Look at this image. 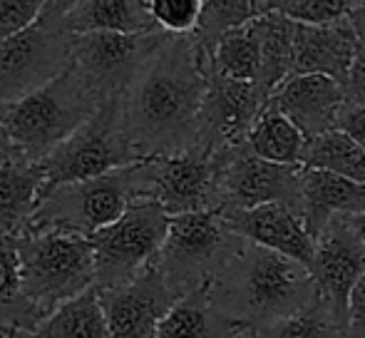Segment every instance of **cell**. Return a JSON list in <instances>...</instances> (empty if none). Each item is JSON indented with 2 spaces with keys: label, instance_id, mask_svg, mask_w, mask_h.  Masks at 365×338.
<instances>
[{
  "label": "cell",
  "instance_id": "cell-16",
  "mask_svg": "<svg viewBox=\"0 0 365 338\" xmlns=\"http://www.w3.org/2000/svg\"><path fill=\"white\" fill-rule=\"evenodd\" d=\"M221 214L241 239L271 249V252H279L311 269L313 256H316V242L308 234L303 219L291 207L264 204L256 209H221Z\"/></svg>",
  "mask_w": 365,
  "mask_h": 338
},
{
  "label": "cell",
  "instance_id": "cell-27",
  "mask_svg": "<svg viewBox=\"0 0 365 338\" xmlns=\"http://www.w3.org/2000/svg\"><path fill=\"white\" fill-rule=\"evenodd\" d=\"M212 68L219 75L239 83H256L261 70V25L259 18L244 28H236L219 40L217 50L209 55Z\"/></svg>",
  "mask_w": 365,
  "mask_h": 338
},
{
  "label": "cell",
  "instance_id": "cell-2",
  "mask_svg": "<svg viewBox=\"0 0 365 338\" xmlns=\"http://www.w3.org/2000/svg\"><path fill=\"white\" fill-rule=\"evenodd\" d=\"M209 299L234 324L259 334L313 309L318 294L311 269L246 242L224 274L209 286Z\"/></svg>",
  "mask_w": 365,
  "mask_h": 338
},
{
  "label": "cell",
  "instance_id": "cell-26",
  "mask_svg": "<svg viewBox=\"0 0 365 338\" xmlns=\"http://www.w3.org/2000/svg\"><path fill=\"white\" fill-rule=\"evenodd\" d=\"M18 338H110L97 289H90L75 301H68L35 331L18 334Z\"/></svg>",
  "mask_w": 365,
  "mask_h": 338
},
{
  "label": "cell",
  "instance_id": "cell-19",
  "mask_svg": "<svg viewBox=\"0 0 365 338\" xmlns=\"http://www.w3.org/2000/svg\"><path fill=\"white\" fill-rule=\"evenodd\" d=\"M365 214V184L321 169L303 167L301 174V219L316 242L336 217Z\"/></svg>",
  "mask_w": 365,
  "mask_h": 338
},
{
  "label": "cell",
  "instance_id": "cell-13",
  "mask_svg": "<svg viewBox=\"0 0 365 338\" xmlns=\"http://www.w3.org/2000/svg\"><path fill=\"white\" fill-rule=\"evenodd\" d=\"M311 276L318 304L336 324L348 326L351 294L365 276V244L348 224V217L331 219L316 239Z\"/></svg>",
  "mask_w": 365,
  "mask_h": 338
},
{
  "label": "cell",
  "instance_id": "cell-12",
  "mask_svg": "<svg viewBox=\"0 0 365 338\" xmlns=\"http://www.w3.org/2000/svg\"><path fill=\"white\" fill-rule=\"evenodd\" d=\"M269 95L256 83H239L219 75L207 55V97L199 120L197 147L221 152L246 145Z\"/></svg>",
  "mask_w": 365,
  "mask_h": 338
},
{
  "label": "cell",
  "instance_id": "cell-3",
  "mask_svg": "<svg viewBox=\"0 0 365 338\" xmlns=\"http://www.w3.org/2000/svg\"><path fill=\"white\" fill-rule=\"evenodd\" d=\"M102 100L87 80L70 68L63 78L15 102H0V122L25 160L43 162L55 147L75 135Z\"/></svg>",
  "mask_w": 365,
  "mask_h": 338
},
{
  "label": "cell",
  "instance_id": "cell-32",
  "mask_svg": "<svg viewBox=\"0 0 365 338\" xmlns=\"http://www.w3.org/2000/svg\"><path fill=\"white\" fill-rule=\"evenodd\" d=\"M204 0H149L154 23L169 35H192L199 25Z\"/></svg>",
  "mask_w": 365,
  "mask_h": 338
},
{
  "label": "cell",
  "instance_id": "cell-33",
  "mask_svg": "<svg viewBox=\"0 0 365 338\" xmlns=\"http://www.w3.org/2000/svg\"><path fill=\"white\" fill-rule=\"evenodd\" d=\"M45 8V0H0V45L35 23Z\"/></svg>",
  "mask_w": 365,
  "mask_h": 338
},
{
  "label": "cell",
  "instance_id": "cell-1",
  "mask_svg": "<svg viewBox=\"0 0 365 338\" xmlns=\"http://www.w3.org/2000/svg\"><path fill=\"white\" fill-rule=\"evenodd\" d=\"M207 97V53L192 35H169L122 95V120L140 160L197 147Z\"/></svg>",
  "mask_w": 365,
  "mask_h": 338
},
{
  "label": "cell",
  "instance_id": "cell-15",
  "mask_svg": "<svg viewBox=\"0 0 365 338\" xmlns=\"http://www.w3.org/2000/svg\"><path fill=\"white\" fill-rule=\"evenodd\" d=\"M105 311L110 338H157L159 324L177 304L159 266L154 264L132 284L97 291Z\"/></svg>",
  "mask_w": 365,
  "mask_h": 338
},
{
  "label": "cell",
  "instance_id": "cell-30",
  "mask_svg": "<svg viewBox=\"0 0 365 338\" xmlns=\"http://www.w3.org/2000/svg\"><path fill=\"white\" fill-rule=\"evenodd\" d=\"M259 338H351V334L348 326L336 324L316 301L313 309L259 331Z\"/></svg>",
  "mask_w": 365,
  "mask_h": 338
},
{
  "label": "cell",
  "instance_id": "cell-9",
  "mask_svg": "<svg viewBox=\"0 0 365 338\" xmlns=\"http://www.w3.org/2000/svg\"><path fill=\"white\" fill-rule=\"evenodd\" d=\"M172 217L157 202H137L115 224L90 237L95 289L112 291L137 281L157 264Z\"/></svg>",
  "mask_w": 365,
  "mask_h": 338
},
{
  "label": "cell",
  "instance_id": "cell-41",
  "mask_svg": "<svg viewBox=\"0 0 365 338\" xmlns=\"http://www.w3.org/2000/svg\"><path fill=\"white\" fill-rule=\"evenodd\" d=\"M236 338H259V334H256V331H241Z\"/></svg>",
  "mask_w": 365,
  "mask_h": 338
},
{
  "label": "cell",
  "instance_id": "cell-31",
  "mask_svg": "<svg viewBox=\"0 0 365 338\" xmlns=\"http://www.w3.org/2000/svg\"><path fill=\"white\" fill-rule=\"evenodd\" d=\"M271 8L303 25H331L351 18L358 0H271Z\"/></svg>",
  "mask_w": 365,
  "mask_h": 338
},
{
  "label": "cell",
  "instance_id": "cell-7",
  "mask_svg": "<svg viewBox=\"0 0 365 338\" xmlns=\"http://www.w3.org/2000/svg\"><path fill=\"white\" fill-rule=\"evenodd\" d=\"M70 0H45L40 18L0 45V102H15L55 83L73 68Z\"/></svg>",
  "mask_w": 365,
  "mask_h": 338
},
{
  "label": "cell",
  "instance_id": "cell-34",
  "mask_svg": "<svg viewBox=\"0 0 365 338\" xmlns=\"http://www.w3.org/2000/svg\"><path fill=\"white\" fill-rule=\"evenodd\" d=\"M343 135H348L361 150H365V107L356 105V102H346L338 115V127Z\"/></svg>",
  "mask_w": 365,
  "mask_h": 338
},
{
  "label": "cell",
  "instance_id": "cell-39",
  "mask_svg": "<svg viewBox=\"0 0 365 338\" xmlns=\"http://www.w3.org/2000/svg\"><path fill=\"white\" fill-rule=\"evenodd\" d=\"M348 224L353 227V232L361 237V242L365 244V214H361V217H348Z\"/></svg>",
  "mask_w": 365,
  "mask_h": 338
},
{
  "label": "cell",
  "instance_id": "cell-24",
  "mask_svg": "<svg viewBox=\"0 0 365 338\" xmlns=\"http://www.w3.org/2000/svg\"><path fill=\"white\" fill-rule=\"evenodd\" d=\"M306 145L308 140L303 137V132L293 125L284 112L276 110L271 102H266L254 130H251L249 140H246V147L259 160L286 167H303Z\"/></svg>",
  "mask_w": 365,
  "mask_h": 338
},
{
  "label": "cell",
  "instance_id": "cell-35",
  "mask_svg": "<svg viewBox=\"0 0 365 338\" xmlns=\"http://www.w3.org/2000/svg\"><path fill=\"white\" fill-rule=\"evenodd\" d=\"M346 95L348 102H356V105L365 107V45H358L356 60H353L351 75H348L346 83Z\"/></svg>",
  "mask_w": 365,
  "mask_h": 338
},
{
  "label": "cell",
  "instance_id": "cell-29",
  "mask_svg": "<svg viewBox=\"0 0 365 338\" xmlns=\"http://www.w3.org/2000/svg\"><path fill=\"white\" fill-rule=\"evenodd\" d=\"M303 167L331 172L365 184V150L341 130H331L306 145Z\"/></svg>",
  "mask_w": 365,
  "mask_h": 338
},
{
  "label": "cell",
  "instance_id": "cell-22",
  "mask_svg": "<svg viewBox=\"0 0 365 338\" xmlns=\"http://www.w3.org/2000/svg\"><path fill=\"white\" fill-rule=\"evenodd\" d=\"M239 324L224 316L209 299V286L179 299L164 321L159 324L157 338H236Z\"/></svg>",
  "mask_w": 365,
  "mask_h": 338
},
{
  "label": "cell",
  "instance_id": "cell-37",
  "mask_svg": "<svg viewBox=\"0 0 365 338\" xmlns=\"http://www.w3.org/2000/svg\"><path fill=\"white\" fill-rule=\"evenodd\" d=\"M15 160H23V152L15 147V142L10 140L8 130H5L3 122H0V167H5L8 162H15Z\"/></svg>",
  "mask_w": 365,
  "mask_h": 338
},
{
  "label": "cell",
  "instance_id": "cell-38",
  "mask_svg": "<svg viewBox=\"0 0 365 338\" xmlns=\"http://www.w3.org/2000/svg\"><path fill=\"white\" fill-rule=\"evenodd\" d=\"M351 23H353V28H356L361 45H365V3H358V8L351 13Z\"/></svg>",
  "mask_w": 365,
  "mask_h": 338
},
{
  "label": "cell",
  "instance_id": "cell-8",
  "mask_svg": "<svg viewBox=\"0 0 365 338\" xmlns=\"http://www.w3.org/2000/svg\"><path fill=\"white\" fill-rule=\"evenodd\" d=\"M137 162L142 160L132 147L122 120V95L110 97L75 135L38 162L43 172V197L65 184L102 177Z\"/></svg>",
  "mask_w": 365,
  "mask_h": 338
},
{
  "label": "cell",
  "instance_id": "cell-36",
  "mask_svg": "<svg viewBox=\"0 0 365 338\" xmlns=\"http://www.w3.org/2000/svg\"><path fill=\"white\" fill-rule=\"evenodd\" d=\"M348 334L351 338H365V276L351 294L348 306Z\"/></svg>",
  "mask_w": 365,
  "mask_h": 338
},
{
  "label": "cell",
  "instance_id": "cell-17",
  "mask_svg": "<svg viewBox=\"0 0 365 338\" xmlns=\"http://www.w3.org/2000/svg\"><path fill=\"white\" fill-rule=\"evenodd\" d=\"M269 102L303 132L308 142L338 127V115L348 102L346 87L326 75L289 78Z\"/></svg>",
  "mask_w": 365,
  "mask_h": 338
},
{
  "label": "cell",
  "instance_id": "cell-25",
  "mask_svg": "<svg viewBox=\"0 0 365 338\" xmlns=\"http://www.w3.org/2000/svg\"><path fill=\"white\" fill-rule=\"evenodd\" d=\"M261 25V70L256 85L274 95L293 75V33L296 23L271 8L259 18Z\"/></svg>",
  "mask_w": 365,
  "mask_h": 338
},
{
  "label": "cell",
  "instance_id": "cell-5",
  "mask_svg": "<svg viewBox=\"0 0 365 338\" xmlns=\"http://www.w3.org/2000/svg\"><path fill=\"white\" fill-rule=\"evenodd\" d=\"M137 202H147L145 160L48 192L30 227L63 229L90 239L100 229L122 219V214Z\"/></svg>",
  "mask_w": 365,
  "mask_h": 338
},
{
  "label": "cell",
  "instance_id": "cell-40",
  "mask_svg": "<svg viewBox=\"0 0 365 338\" xmlns=\"http://www.w3.org/2000/svg\"><path fill=\"white\" fill-rule=\"evenodd\" d=\"M0 338H18L15 331H8V329H0Z\"/></svg>",
  "mask_w": 365,
  "mask_h": 338
},
{
  "label": "cell",
  "instance_id": "cell-28",
  "mask_svg": "<svg viewBox=\"0 0 365 338\" xmlns=\"http://www.w3.org/2000/svg\"><path fill=\"white\" fill-rule=\"evenodd\" d=\"M271 10V0H204L199 25L194 38L207 55L217 50L219 40L236 28H244L251 20L261 18Z\"/></svg>",
  "mask_w": 365,
  "mask_h": 338
},
{
  "label": "cell",
  "instance_id": "cell-6",
  "mask_svg": "<svg viewBox=\"0 0 365 338\" xmlns=\"http://www.w3.org/2000/svg\"><path fill=\"white\" fill-rule=\"evenodd\" d=\"M241 239L221 212H199L174 217L157 266L177 299L207 289L224 274L244 249Z\"/></svg>",
  "mask_w": 365,
  "mask_h": 338
},
{
  "label": "cell",
  "instance_id": "cell-20",
  "mask_svg": "<svg viewBox=\"0 0 365 338\" xmlns=\"http://www.w3.org/2000/svg\"><path fill=\"white\" fill-rule=\"evenodd\" d=\"M68 28L73 35L164 33L149 13V0H77L70 3Z\"/></svg>",
  "mask_w": 365,
  "mask_h": 338
},
{
  "label": "cell",
  "instance_id": "cell-21",
  "mask_svg": "<svg viewBox=\"0 0 365 338\" xmlns=\"http://www.w3.org/2000/svg\"><path fill=\"white\" fill-rule=\"evenodd\" d=\"M43 202V172L38 162L15 160L0 167V237L18 239L33 224Z\"/></svg>",
  "mask_w": 365,
  "mask_h": 338
},
{
  "label": "cell",
  "instance_id": "cell-10",
  "mask_svg": "<svg viewBox=\"0 0 365 338\" xmlns=\"http://www.w3.org/2000/svg\"><path fill=\"white\" fill-rule=\"evenodd\" d=\"M147 202H157L169 217L199 212H219L224 207L221 172L224 150H194L172 157L145 160Z\"/></svg>",
  "mask_w": 365,
  "mask_h": 338
},
{
  "label": "cell",
  "instance_id": "cell-11",
  "mask_svg": "<svg viewBox=\"0 0 365 338\" xmlns=\"http://www.w3.org/2000/svg\"><path fill=\"white\" fill-rule=\"evenodd\" d=\"M169 33L122 35V33H90L73 35V68L102 102L125 95L145 63L162 48Z\"/></svg>",
  "mask_w": 365,
  "mask_h": 338
},
{
  "label": "cell",
  "instance_id": "cell-4",
  "mask_svg": "<svg viewBox=\"0 0 365 338\" xmlns=\"http://www.w3.org/2000/svg\"><path fill=\"white\" fill-rule=\"evenodd\" d=\"M23 291L45 316L95 289V254L87 237L28 227L18 237Z\"/></svg>",
  "mask_w": 365,
  "mask_h": 338
},
{
  "label": "cell",
  "instance_id": "cell-18",
  "mask_svg": "<svg viewBox=\"0 0 365 338\" xmlns=\"http://www.w3.org/2000/svg\"><path fill=\"white\" fill-rule=\"evenodd\" d=\"M358 33L351 18L331 25L296 23L293 33V75H326L346 87L358 53Z\"/></svg>",
  "mask_w": 365,
  "mask_h": 338
},
{
  "label": "cell",
  "instance_id": "cell-14",
  "mask_svg": "<svg viewBox=\"0 0 365 338\" xmlns=\"http://www.w3.org/2000/svg\"><path fill=\"white\" fill-rule=\"evenodd\" d=\"M303 167H286L259 160L246 145L224 150L221 209H256L264 204H286L301 217ZM219 209V212H221Z\"/></svg>",
  "mask_w": 365,
  "mask_h": 338
},
{
  "label": "cell",
  "instance_id": "cell-23",
  "mask_svg": "<svg viewBox=\"0 0 365 338\" xmlns=\"http://www.w3.org/2000/svg\"><path fill=\"white\" fill-rule=\"evenodd\" d=\"M48 316L28 301L20 274L18 239L0 237V329L30 334Z\"/></svg>",
  "mask_w": 365,
  "mask_h": 338
}]
</instances>
